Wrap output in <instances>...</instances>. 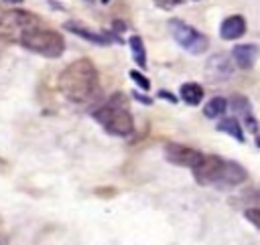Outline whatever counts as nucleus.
I'll return each mask as SVG.
<instances>
[{
    "mask_svg": "<svg viewBox=\"0 0 260 245\" xmlns=\"http://www.w3.org/2000/svg\"><path fill=\"white\" fill-rule=\"evenodd\" d=\"M61 93L75 103L87 101L98 89V71L89 59H77L67 65L59 77Z\"/></svg>",
    "mask_w": 260,
    "mask_h": 245,
    "instance_id": "obj_1",
    "label": "nucleus"
},
{
    "mask_svg": "<svg viewBox=\"0 0 260 245\" xmlns=\"http://www.w3.org/2000/svg\"><path fill=\"white\" fill-rule=\"evenodd\" d=\"M93 117L106 128V132H110L114 136H128L134 132V119L124 105V95H120V93L112 95L108 103H104L100 109H95Z\"/></svg>",
    "mask_w": 260,
    "mask_h": 245,
    "instance_id": "obj_2",
    "label": "nucleus"
},
{
    "mask_svg": "<svg viewBox=\"0 0 260 245\" xmlns=\"http://www.w3.org/2000/svg\"><path fill=\"white\" fill-rule=\"evenodd\" d=\"M41 28V18L26 10H8L0 16V36L6 40H22Z\"/></svg>",
    "mask_w": 260,
    "mask_h": 245,
    "instance_id": "obj_3",
    "label": "nucleus"
},
{
    "mask_svg": "<svg viewBox=\"0 0 260 245\" xmlns=\"http://www.w3.org/2000/svg\"><path fill=\"white\" fill-rule=\"evenodd\" d=\"M20 45L32 53H39L43 57H49V59H55V57H61L63 51H65V40L59 32L55 30H49V28H39L30 34H26Z\"/></svg>",
    "mask_w": 260,
    "mask_h": 245,
    "instance_id": "obj_4",
    "label": "nucleus"
},
{
    "mask_svg": "<svg viewBox=\"0 0 260 245\" xmlns=\"http://www.w3.org/2000/svg\"><path fill=\"white\" fill-rule=\"evenodd\" d=\"M169 28H171V34H173V38L177 40V45L183 47L187 53H191V55H201V53L207 51V47H209L207 36L201 34L199 30H195L193 26L185 24L183 20L173 18V20L169 22Z\"/></svg>",
    "mask_w": 260,
    "mask_h": 245,
    "instance_id": "obj_5",
    "label": "nucleus"
},
{
    "mask_svg": "<svg viewBox=\"0 0 260 245\" xmlns=\"http://www.w3.org/2000/svg\"><path fill=\"white\" fill-rule=\"evenodd\" d=\"M165 156L169 162L177 164V166H187V168H195L201 160L203 154L195 148H189L185 144H167L165 146Z\"/></svg>",
    "mask_w": 260,
    "mask_h": 245,
    "instance_id": "obj_6",
    "label": "nucleus"
},
{
    "mask_svg": "<svg viewBox=\"0 0 260 245\" xmlns=\"http://www.w3.org/2000/svg\"><path fill=\"white\" fill-rule=\"evenodd\" d=\"M223 162L219 156H203V160L193 168V176L199 184H215L219 174H221V168H223Z\"/></svg>",
    "mask_w": 260,
    "mask_h": 245,
    "instance_id": "obj_7",
    "label": "nucleus"
},
{
    "mask_svg": "<svg viewBox=\"0 0 260 245\" xmlns=\"http://www.w3.org/2000/svg\"><path fill=\"white\" fill-rule=\"evenodd\" d=\"M248 178V172H246V168L242 166V164H238V162H223V168H221V174H219V178H217V186H223V188H228V186H238V184H242L244 180Z\"/></svg>",
    "mask_w": 260,
    "mask_h": 245,
    "instance_id": "obj_8",
    "label": "nucleus"
},
{
    "mask_svg": "<svg viewBox=\"0 0 260 245\" xmlns=\"http://www.w3.org/2000/svg\"><path fill=\"white\" fill-rule=\"evenodd\" d=\"M258 55H260V49L256 45H236L232 51V57L240 69L254 67V63L258 61Z\"/></svg>",
    "mask_w": 260,
    "mask_h": 245,
    "instance_id": "obj_9",
    "label": "nucleus"
},
{
    "mask_svg": "<svg viewBox=\"0 0 260 245\" xmlns=\"http://www.w3.org/2000/svg\"><path fill=\"white\" fill-rule=\"evenodd\" d=\"M244 32H246V20H244V16H240V14L228 16V18L221 22V26H219V34H221V38H225V40L240 38Z\"/></svg>",
    "mask_w": 260,
    "mask_h": 245,
    "instance_id": "obj_10",
    "label": "nucleus"
},
{
    "mask_svg": "<svg viewBox=\"0 0 260 245\" xmlns=\"http://www.w3.org/2000/svg\"><path fill=\"white\" fill-rule=\"evenodd\" d=\"M65 28L67 30H71V32H75V34H79V36H83L85 40H91V43H95V45H108L110 43V38L106 36V34H100V32H93V30H87V28H83L81 24H77V22H65Z\"/></svg>",
    "mask_w": 260,
    "mask_h": 245,
    "instance_id": "obj_11",
    "label": "nucleus"
},
{
    "mask_svg": "<svg viewBox=\"0 0 260 245\" xmlns=\"http://www.w3.org/2000/svg\"><path fill=\"white\" fill-rule=\"evenodd\" d=\"M181 99L189 105H199L201 99H203V87L199 83H183L181 85V91H179Z\"/></svg>",
    "mask_w": 260,
    "mask_h": 245,
    "instance_id": "obj_12",
    "label": "nucleus"
},
{
    "mask_svg": "<svg viewBox=\"0 0 260 245\" xmlns=\"http://www.w3.org/2000/svg\"><path fill=\"white\" fill-rule=\"evenodd\" d=\"M217 130L230 134V136L236 138L238 142H244V130H242V126H240V121H238L236 117H223V119L217 124Z\"/></svg>",
    "mask_w": 260,
    "mask_h": 245,
    "instance_id": "obj_13",
    "label": "nucleus"
},
{
    "mask_svg": "<svg viewBox=\"0 0 260 245\" xmlns=\"http://www.w3.org/2000/svg\"><path fill=\"white\" fill-rule=\"evenodd\" d=\"M225 109H228V101H225L223 97H211V99L203 105V113H205V117H209V119L219 117Z\"/></svg>",
    "mask_w": 260,
    "mask_h": 245,
    "instance_id": "obj_14",
    "label": "nucleus"
},
{
    "mask_svg": "<svg viewBox=\"0 0 260 245\" xmlns=\"http://www.w3.org/2000/svg\"><path fill=\"white\" fill-rule=\"evenodd\" d=\"M130 49H132V57L138 63V67L144 69L146 67V49H144V43H142V38L138 34L130 36Z\"/></svg>",
    "mask_w": 260,
    "mask_h": 245,
    "instance_id": "obj_15",
    "label": "nucleus"
},
{
    "mask_svg": "<svg viewBox=\"0 0 260 245\" xmlns=\"http://www.w3.org/2000/svg\"><path fill=\"white\" fill-rule=\"evenodd\" d=\"M230 105H232L234 113H236V115H240L242 119H246V117H250V115H252V103L248 101V97H246V95H234Z\"/></svg>",
    "mask_w": 260,
    "mask_h": 245,
    "instance_id": "obj_16",
    "label": "nucleus"
},
{
    "mask_svg": "<svg viewBox=\"0 0 260 245\" xmlns=\"http://www.w3.org/2000/svg\"><path fill=\"white\" fill-rule=\"evenodd\" d=\"M244 217H246V219L260 231V209H258V207H250V209H246V211H244Z\"/></svg>",
    "mask_w": 260,
    "mask_h": 245,
    "instance_id": "obj_17",
    "label": "nucleus"
},
{
    "mask_svg": "<svg viewBox=\"0 0 260 245\" xmlns=\"http://www.w3.org/2000/svg\"><path fill=\"white\" fill-rule=\"evenodd\" d=\"M130 79H132L140 89H144V91H148V89H150V81H148L140 71H130Z\"/></svg>",
    "mask_w": 260,
    "mask_h": 245,
    "instance_id": "obj_18",
    "label": "nucleus"
},
{
    "mask_svg": "<svg viewBox=\"0 0 260 245\" xmlns=\"http://www.w3.org/2000/svg\"><path fill=\"white\" fill-rule=\"evenodd\" d=\"M185 0H154V4L158 6V8H162V10H169V8H175V6H179V4H183Z\"/></svg>",
    "mask_w": 260,
    "mask_h": 245,
    "instance_id": "obj_19",
    "label": "nucleus"
},
{
    "mask_svg": "<svg viewBox=\"0 0 260 245\" xmlns=\"http://www.w3.org/2000/svg\"><path fill=\"white\" fill-rule=\"evenodd\" d=\"M244 124H246V128L252 132V134H256L258 132V124H256V119H254V115H250V117H246L244 119Z\"/></svg>",
    "mask_w": 260,
    "mask_h": 245,
    "instance_id": "obj_20",
    "label": "nucleus"
},
{
    "mask_svg": "<svg viewBox=\"0 0 260 245\" xmlns=\"http://www.w3.org/2000/svg\"><path fill=\"white\" fill-rule=\"evenodd\" d=\"M132 95H134V97H136V99H138V101H142V103H144V105H150V103H152V99H150V97H148V95H144V93H138V91H134V93H132Z\"/></svg>",
    "mask_w": 260,
    "mask_h": 245,
    "instance_id": "obj_21",
    "label": "nucleus"
},
{
    "mask_svg": "<svg viewBox=\"0 0 260 245\" xmlns=\"http://www.w3.org/2000/svg\"><path fill=\"white\" fill-rule=\"evenodd\" d=\"M158 97H162V99H167V101H171V103H177V97L173 95V93H169V91H158Z\"/></svg>",
    "mask_w": 260,
    "mask_h": 245,
    "instance_id": "obj_22",
    "label": "nucleus"
},
{
    "mask_svg": "<svg viewBox=\"0 0 260 245\" xmlns=\"http://www.w3.org/2000/svg\"><path fill=\"white\" fill-rule=\"evenodd\" d=\"M0 245H8V239L4 235H0Z\"/></svg>",
    "mask_w": 260,
    "mask_h": 245,
    "instance_id": "obj_23",
    "label": "nucleus"
},
{
    "mask_svg": "<svg viewBox=\"0 0 260 245\" xmlns=\"http://www.w3.org/2000/svg\"><path fill=\"white\" fill-rule=\"evenodd\" d=\"M4 2H8V4H20L22 0H4Z\"/></svg>",
    "mask_w": 260,
    "mask_h": 245,
    "instance_id": "obj_24",
    "label": "nucleus"
},
{
    "mask_svg": "<svg viewBox=\"0 0 260 245\" xmlns=\"http://www.w3.org/2000/svg\"><path fill=\"white\" fill-rule=\"evenodd\" d=\"M108 2H110V0H102V4H108Z\"/></svg>",
    "mask_w": 260,
    "mask_h": 245,
    "instance_id": "obj_25",
    "label": "nucleus"
},
{
    "mask_svg": "<svg viewBox=\"0 0 260 245\" xmlns=\"http://www.w3.org/2000/svg\"><path fill=\"white\" fill-rule=\"evenodd\" d=\"M256 144H258V146H260V138H256Z\"/></svg>",
    "mask_w": 260,
    "mask_h": 245,
    "instance_id": "obj_26",
    "label": "nucleus"
},
{
    "mask_svg": "<svg viewBox=\"0 0 260 245\" xmlns=\"http://www.w3.org/2000/svg\"><path fill=\"white\" fill-rule=\"evenodd\" d=\"M89 2H91V0H89Z\"/></svg>",
    "mask_w": 260,
    "mask_h": 245,
    "instance_id": "obj_27",
    "label": "nucleus"
}]
</instances>
